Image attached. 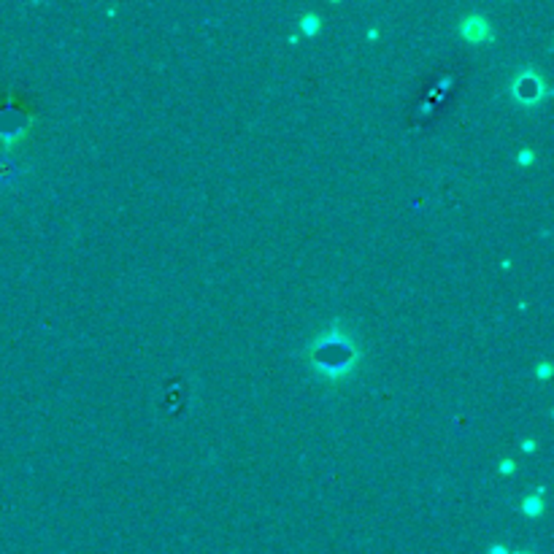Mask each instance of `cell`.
<instances>
[{"label":"cell","instance_id":"1","mask_svg":"<svg viewBox=\"0 0 554 554\" xmlns=\"http://www.w3.org/2000/svg\"><path fill=\"white\" fill-rule=\"evenodd\" d=\"M306 355L311 368L327 381H344L347 376L355 373V365L360 360V349L355 339L339 324H330L316 341H311Z\"/></svg>","mask_w":554,"mask_h":554},{"label":"cell","instance_id":"2","mask_svg":"<svg viewBox=\"0 0 554 554\" xmlns=\"http://www.w3.org/2000/svg\"><path fill=\"white\" fill-rule=\"evenodd\" d=\"M514 95L517 100H522L525 105H535L543 95H546V84L538 74L533 71H525L519 74V79L514 82Z\"/></svg>","mask_w":554,"mask_h":554},{"label":"cell","instance_id":"3","mask_svg":"<svg viewBox=\"0 0 554 554\" xmlns=\"http://www.w3.org/2000/svg\"><path fill=\"white\" fill-rule=\"evenodd\" d=\"M463 35L473 43H481L492 35V30H489V22L484 17H465L463 20Z\"/></svg>","mask_w":554,"mask_h":554},{"label":"cell","instance_id":"4","mask_svg":"<svg viewBox=\"0 0 554 554\" xmlns=\"http://www.w3.org/2000/svg\"><path fill=\"white\" fill-rule=\"evenodd\" d=\"M300 27H303L306 35H316L319 33V17L316 14H306L303 22H300Z\"/></svg>","mask_w":554,"mask_h":554},{"label":"cell","instance_id":"5","mask_svg":"<svg viewBox=\"0 0 554 554\" xmlns=\"http://www.w3.org/2000/svg\"><path fill=\"white\" fill-rule=\"evenodd\" d=\"M522 509H525L527 517H538V514L543 511V503H541V497H527Z\"/></svg>","mask_w":554,"mask_h":554},{"label":"cell","instance_id":"6","mask_svg":"<svg viewBox=\"0 0 554 554\" xmlns=\"http://www.w3.org/2000/svg\"><path fill=\"white\" fill-rule=\"evenodd\" d=\"M487 554H511L503 543H495V546H489V551Z\"/></svg>","mask_w":554,"mask_h":554},{"label":"cell","instance_id":"7","mask_svg":"<svg viewBox=\"0 0 554 554\" xmlns=\"http://www.w3.org/2000/svg\"><path fill=\"white\" fill-rule=\"evenodd\" d=\"M533 160H535V154H530V149H522L519 162H522V165H527V162H533Z\"/></svg>","mask_w":554,"mask_h":554},{"label":"cell","instance_id":"8","mask_svg":"<svg viewBox=\"0 0 554 554\" xmlns=\"http://www.w3.org/2000/svg\"><path fill=\"white\" fill-rule=\"evenodd\" d=\"M549 373H551V365H549V363H543V365L538 368V376H541V378H546Z\"/></svg>","mask_w":554,"mask_h":554},{"label":"cell","instance_id":"9","mask_svg":"<svg viewBox=\"0 0 554 554\" xmlns=\"http://www.w3.org/2000/svg\"><path fill=\"white\" fill-rule=\"evenodd\" d=\"M514 468H517V465H514L511 460H503V463H501V471H503V473H509V471H514Z\"/></svg>","mask_w":554,"mask_h":554},{"label":"cell","instance_id":"10","mask_svg":"<svg viewBox=\"0 0 554 554\" xmlns=\"http://www.w3.org/2000/svg\"><path fill=\"white\" fill-rule=\"evenodd\" d=\"M522 449H525V452L535 449V441H525V443H522Z\"/></svg>","mask_w":554,"mask_h":554},{"label":"cell","instance_id":"11","mask_svg":"<svg viewBox=\"0 0 554 554\" xmlns=\"http://www.w3.org/2000/svg\"><path fill=\"white\" fill-rule=\"evenodd\" d=\"M517 554H530V551H517Z\"/></svg>","mask_w":554,"mask_h":554}]
</instances>
